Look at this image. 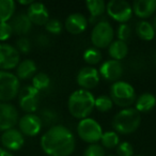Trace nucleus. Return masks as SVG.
<instances>
[{
	"label": "nucleus",
	"instance_id": "1",
	"mask_svg": "<svg viewBox=\"0 0 156 156\" xmlns=\"http://www.w3.org/2000/svg\"><path fill=\"white\" fill-rule=\"evenodd\" d=\"M75 137L63 125H54L41 137V147L48 156H69L75 150Z\"/></svg>",
	"mask_w": 156,
	"mask_h": 156
},
{
	"label": "nucleus",
	"instance_id": "2",
	"mask_svg": "<svg viewBox=\"0 0 156 156\" xmlns=\"http://www.w3.org/2000/svg\"><path fill=\"white\" fill-rule=\"evenodd\" d=\"M95 98L88 90L78 89L69 95L67 108L74 118L79 120L89 118L94 109Z\"/></svg>",
	"mask_w": 156,
	"mask_h": 156
},
{
	"label": "nucleus",
	"instance_id": "3",
	"mask_svg": "<svg viewBox=\"0 0 156 156\" xmlns=\"http://www.w3.org/2000/svg\"><path fill=\"white\" fill-rule=\"evenodd\" d=\"M141 123L140 112L134 107L123 108L113 117L112 126L115 132L128 135L136 132Z\"/></svg>",
	"mask_w": 156,
	"mask_h": 156
},
{
	"label": "nucleus",
	"instance_id": "4",
	"mask_svg": "<svg viewBox=\"0 0 156 156\" xmlns=\"http://www.w3.org/2000/svg\"><path fill=\"white\" fill-rule=\"evenodd\" d=\"M110 98L113 104L123 108H128L136 102V91L134 87L126 81H115L110 88Z\"/></svg>",
	"mask_w": 156,
	"mask_h": 156
},
{
	"label": "nucleus",
	"instance_id": "5",
	"mask_svg": "<svg viewBox=\"0 0 156 156\" xmlns=\"http://www.w3.org/2000/svg\"><path fill=\"white\" fill-rule=\"evenodd\" d=\"M20 90V79L15 74L8 71H0V101L9 102L18 95Z\"/></svg>",
	"mask_w": 156,
	"mask_h": 156
},
{
	"label": "nucleus",
	"instance_id": "6",
	"mask_svg": "<svg viewBox=\"0 0 156 156\" xmlns=\"http://www.w3.org/2000/svg\"><path fill=\"white\" fill-rule=\"evenodd\" d=\"M115 30L110 23L103 20L95 24L91 31V42L95 48H106L113 42Z\"/></svg>",
	"mask_w": 156,
	"mask_h": 156
},
{
	"label": "nucleus",
	"instance_id": "7",
	"mask_svg": "<svg viewBox=\"0 0 156 156\" xmlns=\"http://www.w3.org/2000/svg\"><path fill=\"white\" fill-rule=\"evenodd\" d=\"M77 134L85 142L90 144L98 143L101 141L103 135V129L101 124L92 118H86L78 122Z\"/></svg>",
	"mask_w": 156,
	"mask_h": 156
},
{
	"label": "nucleus",
	"instance_id": "8",
	"mask_svg": "<svg viewBox=\"0 0 156 156\" xmlns=\"http://www.w3.org/2000/svg\"><path fill=\"white\" fill-rule=\"evenodd\" d=\"M106 12L115 22L126 24L133 15V8L125 0H111L106 5Z\"/></svg>",
	"mask_w": 156,
	"mask_h": 156
},
{
	"label": "nucleus",
	"instance_id": "9",
	"mask_svg": "<svg viewBox=\"0 0 156 156\" xmlns=\"http://www.w3.org/2000/svg\"><path fill=\"white\" fill-rule=\"evenodd\" d=\"M18 103L20 108L27 113L37 111L40 102V92L32 86H26L18 92Z\"/></svg>",
	"mask_w": 156,
	"mask_h": 156
},
{
	"label": "nucleus",
	"instance_id": "10",
	"mask_svg": "<svg viewBox=\"0 0 156 156\" xmlns=\"http://www.w3.org/2000/svg\"><path fill=\"white\" fill-rule=\"evenodd\" d=\"M20 62V54L14 46L0 43V71L16 69Z\"/></svg>",
	"mask_w": 156,
	"mask_h": 156
},
{
	"label": "nucleus",
	"instance_id": "11",
	"mask_svg": "<svg viewBox=\"0 0 156 156\" xmlns=\"http://www.w3.org/2000/svg\"><path fill=\"white\" fill-rule=\"evenodd\" d=\"M42 121L40 117L35 113H26L18 120V127L20 132L24 136L34 137L41 132Z\"/></svg>",
	"mask_w": 156,
	"mask_h": 156
},
{
	"label": "nucleus",
	"instance_id": "12",
	"mask_svg": "<svg viewBox=\"0 0 156 156\" xmlns=\"http://www.w3.org/2000/svg\"><path fill=\"white\" fill-rule=\"evenodd\" d=\"M18 111L9 103H0V132H5L18 123Z\"/></svg>",
	"mask_w": 156,
	"mask_h": 156
},
{
	"label": "nucleus",
	"instance_id": "13",
	"mask_svg": "<svg viewBox=\"0 0 156 156\" xmlns=\"http://www.w3.org/2000/svg\"><path fill=\"white\" fill-rule=\"evenodd\" d=\"M100 73L98 69L94 66H85L78 72L77 83L81 87V89L88 90L93 89L100 83Z\"/></svg>",
	"mask_w": 156,
	"mask_h": 156
},
{
	"label": "nucleus",
	"instance_id": "14",
	"mask_svg": "<svg viewBox=\"0 0 156 156\" xmlns=\"http://www.w3.org/2000/svg\"><path fill=\"white\" fill-rule=\"evenodd\" d=\"M98 73L104 79L115 83V81H119L121 76L123 75V65L120 61L113 60V59L107 60L101 65Z\"/></svg>",
	"mask_w": 156,
	"mask_h": 156
},
{
	"label": "nucleus",
	"instance_id": "15",
	"mask_svg": "<svg viewBox=\"0 0 156 156\" xmlns=\"http://www.w3.org/2000/svg\"><path fill=\"white\" fill-rule=\"evenodd\" d=\"M1 143L3 145V149L8 150V151H18L24 145L25 137L20 132V129L11 128V129L2 133Z\"/></svg>",
	"mask_w": 156,
	"mask_h": 156
},
{
	"label": "nucleus",
	"instance_id": "16",
	"mask_svg": "<svg viewBox=\"0 0 156 156\" xmlns=\"http://www.w3.org/2000/svg\"><path fill=\"white\" fill-rule=\"evenodd\" d=\"M26 14L32 25L34 24L37 26H45L46 23L49 20V13H48L47 8L41 2L33 1L28 7Z\"/></svg>",
	"mask_w": 156,
	"mask_h": 156
},
{
	"label": "nucleus",
	"instance_id": "17",
	"mask_svg": "<svg viewBox=\"0 0 156 156\" xmlns=\"http://www.w3.org/2000/svg\"><path fill=\"white\" fill-rule=\"evenodd\" d=\"M65 29L71 34L77 35L83 33L88 27V20L83 14L73 13L66 17L64 23Z\"/></svg>",
	"mask_w": 156,
	"mask_h": 156
},
{
	"label": "nucleus",
	"instance_id": "18",
	"mask_svg": "<svg viewBox=\"0 0 156 156\" xmlns=\"http://www.w3.org/2000/svg\"><path fill=\"white\" fill-rule=\"evenodd\" d=\"M132 8L135 15L141 20H145L156 12V0H136Z\"/></svg>",
	"mask_w": 156,
	"mask_h": 156
},
{
	"label": "nucleus",
	"instance_id": "19",
	"mask_svg": "<svg viewBox=\"0 0 156 156\" xmlns=\"http://www.w3.org/2000/svg\"><path fill=\"white\" fill-rule=\"evenodd\" d=\"M13 33L17 35H25L31 30L32 23L30 22L26 13H18L17 15L13 16L10 22Z\"/></svg>",
	"mask_w": 156,
	"mask_h": 156
},
{
	"label": "nucleus",
	"instance_id": "20",
	"mask_svg": "<svg viewBox=\"0 0 156 156\" xmlns=\"http://www.w3.org/2000/svg\"><path fill=\"white\" fill-rule=\"evenodd\" d=\"M37 74V64L33 60L25 59L18 63L16 67V77L20 80H26Z\"/></svg>",
	"mask_w": 156,
	"mask_h": 156
},
{
	"label": "nucleus",
	"instance_id": "21",
	"mask_svg": "<svg viewBox=\"0 0 156 156\" xmlns=\"http://www.w3.org/2000/svg\"><path fill=\"white\" fill-rule=\"evenodd\" d=\"M156 106V98L155 95L150 92H144L140 96L136 98L135 102V108L139 112H149L150 110Z\"/></svg>",
	"mask_w": 156,
	"mask_h": 156
},
{
	"label": "nucleus",
	"instance_id": "22",
	"mask_svg": "<svg viewBox=\"0 0 156 156\" xmlns=\"http://www.w3.org/2000/svg\"><path fill=\"white\" fill-rule=\"evenodd\" d=\"M108 47L109 55H110V57L113 60L120 61L125 58L128 54V46L126 44V42L120 41V40L113 41Z\"/></svg>",
	"mask_w": 156,
	"mask_h": 156
},
{
	"label": "nucleus",
	"instance_id": "23",
	"mask_svg": "<svg viewBox=\"0 0 156 156\" xmlns=\"http://www.w3.org/2000/svg\"><path fill=\"white\" fill-rule=\"evenodd\" d=\"M136 33L143 41H152L156 35L153 25L147 20H140L139 23H137Z\"/></svg>",
	"mask_w": 156,
	"mask_h": 156
},
{
	"label": "nucleus",
	"instance_id": "24",
	"mask_svg": "<svg viewBox=\"0 0 156 156\" xmlns=\"http://www.w3.org/2000/svg\"><path fill=\"white\" fill-rule=\"evenodd\" d=\"M16 5L13 0H0V23H9L14 16Z\"/></svg>",
	"mask_w": 156,
	"mask_h": 156
},
{
	"label": "nucleus",
	"instance_id": "25",
	"mask_svg": "<svg viewBox=\"0 0 156 156\" xmlns=\"http://www.w3.org/2000/svg\"><path fill=\"white\" fill-rule=\"evenodd\" d=\"M86 7L90 13L91 20L101 17L106 12V3L103 0H87Z\"/></svg>",
	"mask_w": 156,
	"mask_h": 156
},
{
	"label": "nucleus",
	"instance_id": "26",
	"mask_svg": "<svg viewBox=\"0 0 156 156\" xmlns=\"http://www.w3.org/2000/svg\"><path fill=\"white\" fill-rule=\"evenodd\" d=\"M101 142H102V147H106V149L117 147L118 144L120 143L119 135L115 130H108L106 133H103L102 138H101Z\"/></svg>",
	"mask_w": 156,
	"mask_h": 156
},
{
	"label": "nucleus",
	"instance_id": "27",
	"mask_svg": "<svg viewBox=\"0 0 156 156\" xmlns=\"http://www.w3.org/2000/svg\"><path fill=\"white\" fill-rule=\"evenodd\" d=\"M50 86V77L45 73H37L32 77V87L37 91H43L48 89Z\"/></svg>",
	"mask_w": 156,
	"mask_h": 156
},
{
	"label": "nucleus",
	"instance_id": "28",
	"mask_svg": "<svg viewBox=\"0 0 156 156\" xmlns=\"http://www.w3.org/2000/svg\"><path fill=\"white\" fill-rule=\"evenodd\" d=\"M83 60L89 64V66L98 64V63H100L101 60H102V54H101L100 50L95 47L87 48V49L83 51Z\"/></svg>",
	"mask_w": 156,
	"mask_h": 156
},
{
	"label": "nucleus",
	"instance_id": "29",
	"mask_svg": "<svg viewBox=\"0 0 156 156\" xmlns=\"http://www.w3.org/2000/svg\"><path fill=\"white\" fill-rule=\"evenodd\" d=\"M113 102L108 95H100L95 98V103H94V108H96L101 112H108L112 109Z\"/></svg>",
	"mask_w": 156,
	"mask_h": 156
},
{
	"label": "nucleus",
	"instance_id": "30",
	"mask_svg": "<svg viewBox=\"0 0 156 156\" xmlns=\"http://www.w3.org/2000/svg\"><path fill=\"white\" fill-rule=\"evenodd\" d=\"M39 117H40V119H41L43 125H48V126H50V127L54 126V124L58 121V115H57V112L49 108L43 109Z\"/></svg>",
	"mask_w": 156,
	"mask_h": 156
},
{
	"label": "nucleus",
	"instance_id": "31",
	"mask_svg": "<svg viewBox=\"0 0 156 156\" xmlns=\"http://www.w3.org/2000/svg\"><path fill=\"white\" fill-rule=\"evenodd\" d=\"M62 24H61L60 20H56V18H49L47 23L45 25V29L48 33H51V34H60L61 31H62Z\"/></svg>",
	"mask_w": 156,
	"mask_h": 156
},
{
	"label": "nucleus",
	"instance_id": "32",
	"mask_svg": "<svg viewBox=\"0 0 156 156\" xmlns=\"http://www.w3.org/2000/svg\"><path fill=\"white\" fill-rule=\"evenodd\" d=\"M117 156H134V147L128 141L120 142L117 147Z\"/></svg>",
	"mask_w": 156,
	"mask_h": 156
},
{
	"label": "nucleus",
	"instance_id": "33",
	"mask_svg": "<svg viewBox=\"0 0 156 156\" xmlns=\"http://www.w3.org/2000/svg\"><path fill=\"white\" fill-rule=\"evenodd\" d=\"M83 156H106L105 155V150L102 145L98 143H93L87 147L85 150Z\"/></svg>",
	"mask_w": 156,
	"mask_h": 156
},
{
	"label": "nucleus",
	"instance_id": "34",
	"mask_svg": "<svg viewBox=\"0 0 156 156\" xmlns=\"http://www.w3.org/2000/svg\"><path fill=\"white\" fill-rule=\"evenodd\" d=\"M117 35L118 40L120 41L126 42L132 35V29H130L129 25L127 24H120V26L118 27L117 30Z\"/></svg>",
	"mask_w": 156,
	"mask_h": 156
},
{
	"label": "nucleus",
	"instance_id": "35",
	"mask_svg": "<svg viewBox=\"0 0 156 156\" xmlns=\"http://www.w3.org/2000/svg\"><path fill=\"white\" fill-rule=\"evenodd\" d=\"M16 49L20 54H28L31 49V42L29 39L22 37L16 41Z\"/></svg>",
	"mask_w": 156,
	"mask_h": 156
},
{
	"label": "nucleus",
	"instance_id": "36",
	"mask_svg": "<svg viewBox=\"0 0 156 156\" xmlns=\"http://www.w3.org/2000/svg\"><path fill=\"white\" fill-rule=\"evenodd\" d=\"M13 30L10 23H0V41L5 42L11 37Z\"/></svg>",
	"mask_w": 156,
	"mask_h": 156
},
{
	"label": "nucleus",
	"instance_id": "37",
	"mask_svg": "<svg viewBox=\"0 0 156 156\" xmlns=\"http://www.w3.org/2000/svg\"><path fill=\"white\" fill-rule=\"evenodd\" d=\"M37 45L42 46V47H46V46L49 45L50 40L46 34H40L39 37H37Z\"/></svg>",
	"mask_w": 156,
	"mask_h": 156
},
{
	"label": "nucleus",
	"instance_id": "38",
	"mask_svg": "<svg viewBox=\"0 0 156 156\" xmlns=\"http://www.w3.org/2000/svg\"><path fill=\"white\" fill-rule=\"evenodd\" d=\"M0 156H14V155L11 154V152L8 151V150L3 149V147H0Z\"/></svg>",
	"mask_w": 156,
	"mask_h": 156
},
{
	"label": "nucleus",
	"instance_id": "39",
	"mask_svg": "<svg viewBox=\"0 0 156 156\" xmlns=\"http://www.w3.org/2000/svg\"><path fill=\"white\" fill-rule=\"evenodd\" d=\"M18 2H20V5H28V7H29V5H30L33 1H32V0H20Z\"/></svg>",
	"mask_w": 156,
	"mask_h": 156
},
{
	"label": "nucleus",
	"instance_id": "40",
	"mask_svg": "<svg viewBox=\"0 0 156 156\" xmlns=\"http://www.w3.org/2000/svg\"><path fill=\"white\" fill-rule=\"evenodd\" d=\"M153 28H154V30H155V34H156V15H155V17H154V20H153Z\"/></svg>",
	"mask_w": 156,
	"mask_h": 156
},
{
	"label": "nucleus",
	"instance_id": "41",
	"mask_svg": "<svg viewBox=\"0 0 156 156\" xmlns=\"http://www.w3.org/2000/svg\"><path fill=\"white\" fill-rule=\"evenodd\" d=\"M153 60H154V62L156 63V51L154 52V56H153Z\"/></svg>",
	"mask_w": 156,
	"mask_h": 156
},
{
	"label": "nucleus",
	"instance_id": "42",
	"mask_svg": "<svg viewBox=\"0 0 156 156\" xmlns=\"http://www.w3.org/2000/svg\"><path fill=\"white\" fill-rule=\"evenodd\" d=\"M108 156H117V155H108Z\"/></svg>",
	"mask_w": 156,
	"mask_h": 156
},
{
	"label": "nucleus",
	"instance_id": "43",
	"mask_svg": "<svg viewBox=\"0 0 156 156\" xmlns=\"http://www.w3.org/2000/svg\"><path fill=\"white\" fill-rule=\"evenodd\" d=\"M134 156H142V155H134Z\"/></svg>",
	"mask_w": 156,
	"mask_h": 156
},
{
	"label": "nucleus",
	"instance_id": "44",
	"mask_svg": "<svg viewBox=\"0 0 156 156\" xmlns=\"http://www.w3.org/2000/svg\"><path fill=\"white\" fill-rule=\"evenodd\" d=\"M155 98H156V95H155Z\"/></svg>",
	"mask_w": 156,
	"mask_h": 156
}]
</instances>
